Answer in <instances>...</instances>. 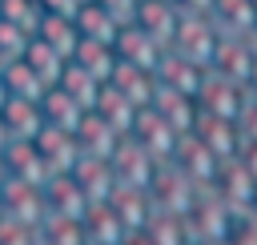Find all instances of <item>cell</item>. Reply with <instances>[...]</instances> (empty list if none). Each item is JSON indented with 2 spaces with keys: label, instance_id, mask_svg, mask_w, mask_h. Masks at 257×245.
Segmentation results:
<instances>
[{
  "label": "cell",
  "instance_id": "cell-11",
  "mask_svg": "<svg viewBox=\"0 0 257 245\" xmlns=\"http://www.w3.org/2000/svg\"><path fill=\"white\" fill-rule=\"evenodd\" d=\"M0 20H12V24L32 32L40 20V4L36 0H0Z\"/></svg>",
  "mask_w": 257,
  "mask_h": 245
},
{
  "label": "cell",
  "instance_id": "cell-1",
  "mask_svg": "<svg viewBox=\"0 0 257 245\" xmlns=\"http://www.w3.org/2000/svg\"><path fill=\"white\" fill-rule=\"evenodd\" d=\"M112 52H116V60H124V64L145 68V72L157 76V64L165 60L169 48H165L161 40H153L145 28H137V24H120V32H116V40H112Z\"/></svg>",
  "mask_w": 257,
  "mask_h": 245
},
{
  "label": "cell",
  "instance_id": "cell-5",
  "mask_svg": "<svg viewBox=\"0 0 257 245\" xmlns=\"http://www.w3.org/2000/svg\"><path fill=\"white\" fill-rule=\"evenodd\" d=\"M32 36H40V40H44L48 48H56L64 60L72 56V48H76V40H80V32H76V20H72V16H44V12H40V20H36Z\"/></svg>",
  "mask_w": 257,
  "mask_h": 245
},
{
  "label": "cell",
  "instance_id": "cell-8",
  "mask_svg": "<svg viewBox=\"0 0 257 245\" xmlns=\"http://www.w3.org/2000/svg\"><path fill=\"white\" fill-rule=\"evenodd\" d=\"M4 68V84H8V96H28V100H40L44 96V80L28 68V60L20 56V60H8V64H0Z\"/></svg>",
  "mask_w": 257,
  "mask_h": 245
},
{
  "label": "cell",
  "instance_id": "cell-16",
  "mask_svg": "<svg viewBox=\"0 0 257 245\" xmlns=\"http://www.w3.org/2000/svg\"><path fill=\"white\" fill-rule=\"evenodd\" d=\"M8 100V84H4V68H0V104Z\"/></svg>",
  "mask_w": 257,
  "mask_h": 245
},
{
  "label": "cell",
  "instance_id": "cell-6",
  "mask_svg": "<svg viewBox=\"0 0 257 245\" xmlns=\"http://www.w3.org/2000/svg\"><path fill=\"white\" fill-rule=\"evenodd\" d=\"M68 60H76L84 72H92L96 80H108L112 76V64H116V52H112V44H100V40H76V48H72V56Z\"/></svg>",
  "mask_w": 257,
  "mask_h": 245
},
{
  "label": "cell",
  "instance_id": "cell-10",
  "mask_svg": "<svg viewBox=\"0 0 257 245\" xmlns=\"http://www.w3.org/2000/svg\"><path fill=\"white\" fill-rule=\"evenodd\" d=\"M28 40H32L28 28H20V24H12V20H0V64L20 60L24 48H28Z\"/></svg>",
  "mask_w": 257,
  "mask_h": 245
},
{
  "label": "cell",
  "instance_id": "cell-15",
  "mask_svg": "<svg viewBox=\"0 0 257 245\" xmlns=\"http://www.w3.org/2000/svg\"><path fill=\"white\" fill-rule=\"evenodd\" d=\"M12 145V133H8V125H4V116H0V153Z\"/></svg>",
  "mask_w": 257,
  "mask_h": 245
},
{
  "label": "cell",
  "instance_id": "cell-3",
  "mask_svg": "<svg viewBox=\"0 0 257 245\" xmlns=\"http://www.w3.org/2000/svg\"><path fill=\"white\" fill-rule=\"evenodd\" d=\"M0 116L12 133V141H32L44 125V112H40V100H28V96H8L0 104Z\"/></svg>",
  "mask_w": 257,
  "mask_h": 245
},
{
  "label": "cell",
  "instance_id": "cell-14",
  "mask_svg": "<svg viewBox=\"0 0 257 245\" xmlns=\"http://www.w3.org/2000/svg\"><path fill=\"white\" fill-rule=\"evenodd\" d=\"M177 4V12H193V16H209V8H213V0H173Z\"/></svg>",
  "mask_w": 257,
  "mask_h": 245
},
{
  "label": "cell",
  "instance_id": "cell-7",
  "mask_svg": "<svg viewBox=\"0 0 257 245\" xmlns=\"http://www.w3.org/2000/svg\"><path fill=\"white\" fill-rule=\"evenodd\" d=\"M100 84H104V80H96L92 72H84L76 60H64V68H60V76H56V88H64V92H68L76 104H84V108H92Z\"/></svg>",
  "mask_w": 257,
  "mask_h": 245
},
{
  "label": "cell",
  "instance_id": "cell-13",
  "mask_svg": "<svg viewBox=\"0 0 257 245\" xmlns=\"http://www.w3.org/2000/svg\"><path fill=\"white\" fill-rule=\"evenodd\" d=\"M36 4H40L44 16H76V8L84 0H36Z\"/></svg>",
  "mask_w": 257,
  "mask_h": 245
},
{
  "label": "cell",
  "instance_id": "cell-9",
  "mask_svg": "<svg viewBox=\"0 0 257 245\" xmlns=\"http://www.w3.org/2000/svg\"><path fill=\"white\" fill-rule=\"evenodd\" d=\"M24 60H28V68H32L44 84H56V76H60V68H64V56H60L56 48H48L40 36H32V40H28Z\"/></svg>",
  "mask_w": 257,
  "mask_h": 245
},
{
  "label": "cell",
  "instance_id": "cell-4",
  "mask_svg": "<svg viewBox=\"0 0 257 245\" xmlns=\"http://www.w3.org/2000/svg\"><path fill=\"white\" fill-rule=\"evenodd\" d=\"M76 32L84 36V40H100V44H112L116 40V32H120V24L96 4V0H84L80 8H76Z\"/></svg>",
  "mask_w": 257,
  "mask_h": 245
},
{
  "label": "cell",
  "instance_id": "cell-2",
  "mask_svg": "<svg viewBox=\"0 0 257 245\" xmlns=\"http://www.w3.org/2000/svg\"><path fill=\"white\" fill-rule=\"evenodd\" d=\"M177 20H181V12H177L173 0H141L137 4V16H133V24L145 28L153 40H161L165 48H169V40L177 32Z\"/></svg>",
  "mask_w": 257,
  "mask_h": 245
},
{
  "label": "cell",
  "instance_id": "cell-12",
  "mask_svg": "<svg viewBox=\"0 0 257 245\" xmlns=\"http://www.w3.org/2000/svg\"><path fill=\"white\" fill-rule=\"evenodd\" d=\"M96 4H100L116 24H133V16H137V4H141V0H96Z\"/></svg>",
  "mask_w": 257,
  "mask_h": 245
}]
</instances>
